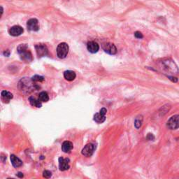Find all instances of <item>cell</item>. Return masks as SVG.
Masks as SVG:
<instances>
[{
	"label": "cell",
	"mask_w": 179,
	"mask_h": 179,
	"mask_svg": "<svg viewBox=\"0 0 179 179\" xmlns=\"http://www.w3.org/2000/svg\"><path fill=\"white\" fill-rule=\"evenodd\" d=\"M35 83L31 78H23L18 83V88L23 93H30L39 88V86Z\"/></svg>",
	"instance_id": "obj_1"
},
{
	"label": "cell",
	"mask_w": 179,
	"mask_h": 179,
	"mask_svg": "<svg viewBox=\"0 0 179 179\" xmlns=\"http://www.w3.org/2000/svg\"><path fill=\"white\" fill-rule=\"evenodd\" d=\"M17 51L19 54L20 59L26 62H30L33 60L32 54L29 50L27 44H20L18 46Z\"/></svg>",
	"instance_id": "obj_2"
},
{
	"label": "cell",
	"mask_w": 179,
	"mask_h": 179,
	"mask_svg": "<svg viewBox=\"0 0 179 179\" xmlns=\"http://www.w3.org/2000/svg\"><path fill=\"white\" fill-rule=\"evenodd\" d=\"M163 69L166 72H169L172 74H176L178 72V68L176 63L173 61L172 60L167 59L162 61Z\"/></svg>",
	"instance_id": "obj_3"
},
{
	"label": "cell",
	"mask_w": 179,
	"mask_h": 179,
	"mask_svg": "<svg viewBox=\"0 0 179 179\" xmlns=\"http://www.w3.org/2000/svg\"><path fill=\"white\" fill-rule=\"evenodd\" d=\"M69 46L67 43H60L57 47V55L60 59H64L69 52Z\"/></svg>",
	"instance_id": "obj_4"
},
{
	"label": "cell",
	"mask_w": 179,
	"mask_h": 179,
	"mask_svg": "<svg viewBox=\"0 0 179 179\" xmlns=\"http://www.w3.org/2000/svg\"><path fill=\"white\" fill-rule=\"evenodd\" d=\"M96 149V146L94 144H88L82 149L81 153L85 157H90L94 153Z\"/></svg>",
	"instance_id": "obj_5"
},
{
	"label": "cell",
	"mask_w": 179,
	"mask_h": 179,
	"mask_svg": "<svg viewBox=\"0 0 179 179\" xmlns=\"http://www.w3.org/2000/svg\"><path fill=\"white\" fill-rule=\"evenodd\" d=\"M35 50L39 57H43L48 54V50L45 44H39L35 46Z\"/></svg>",
	"instance_id": "obj_6"
},
{
	"label": "cell",
	"mask_w": 179,
	"mask_h": 179,
	"mask_svg": "<svg viewBox=\"0 0 179 179\" xmlns=\"http://www.w3.org/2000/svg\"><path fill=\"white\" fill-rule=\"evenodd\" d=\"M167 125L170 130H176L179 128V115H175L171 117L168 120Z\"/></svg>",
	"instance_id": "obj_7"
},
{
	"label": "cell",
	"mask_w": 179,
	"mask_h": 179,
	"mask_svg": "<svg viewBox=\"0 0 179 179\" xmlns=\"http://www.w3.org/2000/svg\"><path fill=\"white\" fill-rule=\"evenodd\" d=\"M107 112V110L105 108H102V109L99 110V113L95 114L94 115V120L97 123H102L106 120V114Z\"/></svg>",
	"instance_id": "obj_8"
},
{
	"label": "cell",
	"mask_w": 179,
	"mask_h": 179,
	"mask_svg": "<svg viewBox=\"0 0 179 179\" xmlns=\"http://www.w3.org/2000/svg\"><path fill=\"white\" fill-rule=\"evenodd\" d=\"M102 48L106 53L109 55H115L117 52V48L114 44L106 43L102 45Z\"/></svg>",
	"instance_id": "obj_9"
},
{
	"label": "cell",
	"mask_w": 179,
	"mask_h": 179,
	"mask_svg": "<svg viewBox=\"0 0 179 179\" xmlns=\"http://www.w3.org/2000/svg\"><path fill=\"white\" fill-rule=\"evenodd\" d=\"M27 27L30 31H37L39 30L38 20L36 18H31L27 21Z\"/></svg>",
	"instance_id": "obj_10"
},
{
	"label": "cell",
	"mask_w": 179,
	"mask_h": 179,
	"mask_svg": "<svg viewBox=\"0 0 179 179\" xmlns=\"http://www.w3.org/2000/svg\"><path fill=\"white\" fill-rule=\"evenodd\" d=\"M59 169L62 172L68 170L69 169V160L68 158H59Z\"/></svg>",
	"instance_id": "obj_11"
},
{
	"label": "cell",
	"mask_w": 179,
	"mask_h": 179,
	"mask_svg": "<svg viewBox=\"0 0 179 179\" xmlns=\"http://www.w3.org/2000/svg\"><path fill=\"white\" fill-rule=\"evenodd\" d=\"M9 34L13 36H18L22 35L24 31V30L22 27L19 25H14L12 27L10 28Z\"/></svg>",
	"instance_id": "obj_12"
},
{
	"label": "cell",
	"mask_w": 179,
	"mask_h": 179,
	"mask_svg": "<svg viewBox=\"0 0 179 179\" xmlns=\"http://www.w3.org/2000/svg\"><path fill=\"white\" fill-rule=\"evenodd\" d=\"M87 48L88 51L91 52V53H96L99 51V44L95 41H89L88 44H87Z\"/></svg>",
	"instance_id": "obj_13"
},
{
	"label": "cell",
	"mask_w": 179,
	"mask_h": 179,
	"mask_svg": "<svg viewBox=\"0 0 179 179\" xmlns=\"http://www.w3.org/2000/svg\"><path fill=\"white\" fill-rule=\"evenodd\" d=\"M73 144L71 141H66L65 142H63V144L62 145V150L64 152L66 153H68V152H70L73 149Z\"/></svg>",
	"instance_id": "obj_14"
},
{
	"label": "cell",
	"mask_w": 179,
	"mask_h": 179,
	"mask_svg": "<svg viewBox=\"0 0 179 179\" xmlns=\"http://www.w3.org/2000/svg\"><path fill=\"white\" fill-rule=\"evenodd\" d=\"M1 97L2 101L5 103H9L10 100L13 98V94L9 91L3 90L1 93Z\"/></svg>",
	"instance_id": "obj_15"
},
{
	"label": "cell",
	"mask_w": 179,
	"mask_h": 179,
	"mask_svg": "<svg viewBox=\"0 0 179 179\" xmlns=\"http://www.w3.org/2000/svg\"><path fill=\"white\" fill-rule=\"evenodd\" d=\"M10 161H11L12 165L15 168L20 167L23 164V162L21 161V160L15 156V155H10Z\"/></svg>",
	"instance_id": "obj_16"
},
{
	"label": "cell",
	"mask_w": 179,
	"mask_h": 179,
	"mask_svg": "<svg viewBox=\"0 0 179 179\" xmlns=\"http://www.w3.org/2000/svg\"><path fill=\"white\" fill-rule=\"evenodd\" d=\"M64 77L67 81H72L76 78V74L74 72L71 70L65 71L64 72Z\"/></svg>",
	"instance_id": "obj_17"
},
{
	"label": "cell",
	"mask_w": 179,
	"mask_h": 179,
	"mask_svg": "<svg viewBox=\"0 0 179 179\" xmlns=\"http://www.w3.org/2000/svg\"><path fill=\"white\" fill-rule=\"evenodd\" d=\"M29 102H30L31 106H35L36 108H41L42 106V104L40 100L36 99L33 97H30V98H29Z\"/></svg>",
	"instance_id": "obj_18"
},
{
	"label": "cell",
	"mask_w": 179,
	"mask_h": 179,
	"mask_svg": "<svg viewBox=\"0 0 179 179\" xmlns=\"http://www.w3.org/2000/svg\"><path fill=\"white\" fill-rule=\"evenodd\" d=\"M39 99L41 102H47L49 100V97L46 92H41L39 94Z\"/></svg>",
	"instance_id": "obj_19"
},
{
	"label": "cell",
	"mask_w": 179,
	"mask_h": 179,
	"mask_svg": "<svg viewBox=\"0 0 179 179\" xmlns=\"http://www.w3.org/2000/svg\"><path fill=\"white\" fill-rule=\"evenodd\" d=\"M31 79H32L36 83V82H43V81H44V78L41 76L35 75V76H34L32 78H31Z\"/></svg>",
	"instance_id": "obj_20"
},
{
	"label": "cell",
	"mask_w": 179,
	"mask_h": 179,
	"mask_svg": "<svg viewBox=\"0 0 179 179\" xmlns=\"http://www.w3.org/2000/svg\"><path fill=\"white\" fill-rule=\"evenodd\" d=\"M142 125V118H136L135 120V123H134V125H135V127L136 129H139L141 127V126Z\"/></svg>",
	"instance_id": "obj_21"
},
{
	"label": "cell",
	"mask_w": 179,
	"mask_h": 179,
	"mask_svg": "<svg viewBox=\"0 0 179 179\" xmlns=\"http://www.w3.org/2000/svg\"><path fill=\"white\" fill-rule=\"evenodd\" d=\"M43 176L46 178H49L52 176V173L48 170H45L43 172Z\"/></svg>",
	"instance_id": "obj_22"
},
{
	"label": "cell",
	"mask_w": 179,
	"mask_h": 179,
	"mask_svg": "<svg viewBox=\"0 0 179 179\" xmlns=\"http://www.w3.org/2000/svg\"><path fill=\"white\" fill-rule=\"evenodd\" d=\"M134 36H135V37L136 38H137V39H142L144 37V36L143 35H142V33L140 32V31H136L135 33H134Z\"/></svg>",
	"instance_id": "obj_23"
},
{
	"label": "cell",
	"mask_w": 179,
	"mask_h": 179,
	"mask_svg": "<svg viewBox=\"0 0 179 179\" xmlns=\"http://www.w3.org/2000/svg\"><path fill=\"white\" fill-rule=\"evenodd\" d=\"M147 139L149 141H152L155 139V136H153V134H148V136H147Z\"/></svg>",
	"instance_id": "obj_24"
},
{
	"label": "cell",
	"mask_w": 179,
	"mask_h": 179,
	"mask_svg": "<svg viewBox=\"0 0 179 179\" xmlns=\"http://www.w3.org/2000/svg\"><path fill=\"white\" fill-rule=\"evenodd\" d=\"M168 78H169V79L173 81V82H174V83H176L178 81V79L176 78V77H173V76H168Z\"/></svg>",
	"instance_id": "obj_25"
},
{
	"label": "cell",
	"mask_w": 179,
	"mask_h": 179,
	"mask_svg": "<svg viewBox=\"0 0 179 179\" xmlns=\"http://www.w3.org/2000/svg\"><path fill=\"white\" fill-rule=\"evenodd\" d=\"M3 54H4V55H5V56L9 57V55H10V51H9V50H6V51H5L3 52Z\"/></svg>",
	"instance_id": "obj_26"
},
{
	"label": "cell",
	"mask_w": 179,
	"mask_h": 179,
	"mask_svg": "<svg viewBox=\"0 0 179 179\" xmlns=\"http://www.w3.org/2000/svg\"><path fill=\"white\" fill-rule=\"evenodd\" d=\"M17 175H18V177H20V178H23V173H21V172L18 173V174H17Z\"/></svg>",
	"instance_id": "obj_27"
}]
</instances>
